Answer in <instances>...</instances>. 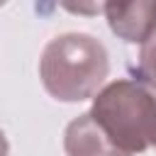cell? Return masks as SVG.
<instances>
[{"label":"cell","mask_w":156,"mask_h":156,"mask_svg":"<svg viewBox=\"0 0 156 156\" xmlns=\"http://www.w3.org/2000/svg\"><path fill=\"white\" fill-rule=\"evenodd\" d=\"M136 76L141 78V85L146 90L156 93V32L146 44H141V56H139V68Z\"/></svg>","instance_id":"cell-5"},{"label":"cell","mask_w":156,"mask_h":156,"mask_svg":"<svg viewBox=\"0 0 156 156\" xmlns=\"http://www.w3.org/2000/svg\"><path fill=\"white\" fill-rule=\"evenodd\" d=\"M0 156H7V139L2 132H0Z\"/></svg>","instance_id":"cell-6"},{"label":"cell","mask_w":156,"mask_h":156,"mask_svg":"<svg viewBox=\"0 0 156 156\" xmlns=\"http://www.w3.org/2000/svg\"><path fill=\"white\" fill-rule=\"evenodd\" d=\"M102 12L110 22V29L129 44H146L156 32V2H107Z\"/></svg>","instance_id":"cell-3"},{"label":"cell","mask_w":156,"mask_h":156,"mask_svg":"<svg viewBox=\"0 0 156 156\" xmlns=\"http://www.w3.org/2000/svg\"><path fill=\"white\" fill-rule=\"evenodd\" d=\"M90 117L124 156L156 146V98L136 80H115L93 100Z\"/></svg>","instance_id":"cell-2"},{"label":"cell","mask_w":156,"mask_h":156,"mask_svg":"<svg viewBox=\"0 0 156 156\" xmlns=\"http://www.w3.org/2000/svg\"><path fill=\"white\" fill-rule=\"evenodd\" d=\"M63 149H66L68 156H124L119 149L112 146V141L95 124V119L90 117V112L76 117L66 127Z\"/></svg>","instance_id":"cell-4"},{"label":"cell","mask_w":156,"mask_h":156,"mask_svg":"<svg viewBox=\"0 0 156 156\" xmlns=\"http://www.w3.org/2000/svg\"><path fill=\"white\" fill-rule=\"evenodd\" d=\"M110 73L105 46L90 34L54 37L39 58V76L49 95L63 102H80L100 93Z\"/></svg>","instance_id":"cell-1"}]
</instances>
